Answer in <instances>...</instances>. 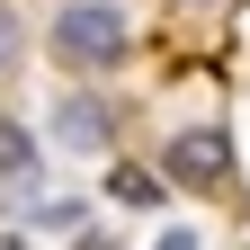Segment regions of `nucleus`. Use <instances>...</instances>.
Here are the masks:
<instances>
[{"mask_svg": "<svg viewBox=\"0 0 250 250\" xmlns=\"http://www.w3.org/2000/svg\"><path fill=\"white\" fill-rule=\"evenodd\" d=\"M125 54H134V27H125L116 0H72V9H54V62L62 72H125Z\"/></svg>", "mask_w": 250, "mask_h": 250, "instance_id": "f257e3e1", "label": "nucleus"}, {"mask_svg": "<svg viewBox=\"0 0 250 250\" xmlns=\"http://www.w3.org/2000/svg\"><path fill=\"white\" fill-rule=\"evenodd\" d=\"M161 179L170 188H197V197L232 188V134H224V125H179L170 152H161Z\"/></svg>", "mask_w": 250, "mask_h": 250, "instance_id": "f03ea898", "label": "nucleus"}, {"mask_svg": "<svg viewBox=\"0 0 250 250\" xmlns=\"http://www.w3.org/2000/svg\"><path fill=\"white\" fill-rule=\"evenodd\" d=\"M54 143L62 152H116V107L107 99H54Z\"/></svg>", "mask_w": 250, "mask_h": 250, "instance_id": "7ed1b4c3", "label": "nucleus"}, {"mask_svg": "<svg viewBox=\"0 0 250 250\" xmlns=\"http://www.w3.org/2000/svg\"><path fill=\"white\" fill-rule=\"evenodd\" d=\"M107 197H116V206H161V197H170V179H152V170H134V161H125V170L107 179Z\"/></svg>", "mask_w": 250, "mask_h": 250, "instance_id": "20e7f679", "label": "nucleus"}, {"mask_svg": "<svg viewBox=\"0 0 250 250\" xmlns=\"http://www.w3.org/2000/svg\"><path fill=\"white\" fill-rule=\"evenodd\" d=\"M18 62H27V18L9 9V0H0V81H9Z\"/></svg>", "mask_w": 250, "mask_h": 250, "instance_id": "39448f33", "label": "nucleus"}, {"mask_svg": "<svg viewBox=\"0 0 250 250\" xmlns=\"http://www.w3.org/2000/svg\"><path fill=\"white\" fill-rule=\"evenodd\" d=\"M0 170H9V188L36 179V152H27V134H9V125H0Z\"/></svg>", "mask_w": 250, "mask_h": 250, "instance_id": "423d86ee", "label": "nucleus"}, {"mask_svg": "<svg viewBox=\"0 0 250 250\" xmlns=\"http://www.w3.org/2000/svg\"><path fill=\"white\" fill-rule=\"evenodd\" d=\"M152 250H197V232H161V241H152Z\"/></svg>", "mask_w": 250, "mask_h": 250, "instance_id": "0eeeda50", "label": "nucleus"}, {"mask_svg": "<svg viewBox=\"0 0 250 250\" xmlns=\"http://www.w3.org/2000/svg\"><path fill=\"white\" fill-rule=\"evenodd\" d=\"M179 9H224V0H179Z\"/></svg>", "mask_w": 250, "mask_h": 250, "instance_id": "6e6552de", "label": "nucleus"}]
</instances>
